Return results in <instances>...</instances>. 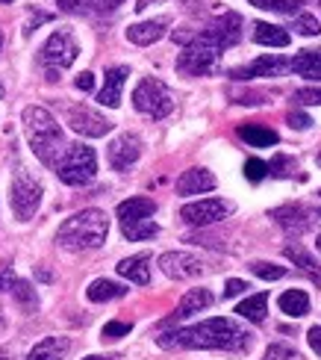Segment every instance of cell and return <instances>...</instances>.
I'll return each mask as SVG.
<instances>
[{
    "instance_id": "1",
    "label": "cell",
    "mask_w": 321,
    "mask_h": 360,
    "mask_svg": "<svg viewBox=\"0 0 321 360\" xmlns=\"http://www.w3.org/2000/svg\"><path fill=\"white\" fill-rule=\"evenodd\" d=\"M162 349H227V352H244L251 349V334L233 319H207L189 328H177L159 337Z\"/></svg>"
},
{
    "instance_id": "2",
    "label": "cell",
    "mask_w": 321,
    "mask_h": 360,
    "mask_svg": "<svg viewBox=\"0 0 321 360\" xmlns=\"http://www.w3.org/2000/svg\"><path fill=\"white\" fill-rule=\"evenodd\" d=\"M21 122H24L30 151H33L44 166H56V160L63 157V151L68 148L65 136H63V127L56 124V118L41 107H27L21 112Z\"/></svg>"
},
{
    "instance_id": "3",
    "label": "cell",
    "mask_w": 321,
    "mask_h": 360,
    "mask_svg": "<svg viewBox=\"0 0 321 360\" xmlns=\"http://www.w3.org/2000/svg\"><path fill=\"white\" fill-rule=\"evenodd\" d=\"M110 233V219L103 210H83L65 219L56 231V243L65 251H89V248H100Z\"/></svg>"
},
{
    "instance_id": "4",
    "label": "cell",
    "mask_w": 321,
    "mask_h": 360,
    "mask_svg": "<svg viewBox=\"0 0 321 360\" xmlns=\"http://www.w3.org/2000/svg\"><path fill=\"white\" fill-rule=\"evenodd\" d=\"M53 169H56V177L63 180V184L86 186L98 174V154H95V148H89L83 142H74L63 151V157L56 160Z\"/></svg>"
},
{
    "instance_id": "5",
    "label": "cell",
    "mask_w": 321,
    "mask_h": 360,
    "mask_svg": "<svg viewBox=\"0 0 321 360\" xmlns=\"http://www.w3.org/2000/svg\"><path fill=\"white\" fill-rule=\"evenodd\" d=\"M133 107L148 118H165L174 112V95L162 80L145 77L133 92Z\"/></svg>"
},
{
    "instance_id": "6",
    "label": "cell",
    "mask_w": 321,
    "mask_h": 360,
    "mask_svg": "<svg viewBox=\"0 0 321 360\" xmlns=\"http://www.w3.org/2000/svg\"><path fill=\"white\" fill-rule=\"evenodd\" d=\"M218 56H221V51L207 44L201 36H192V41L177 56V71L186 74V77H207V74L218 68Z\"/></svg>"
},
{
    "instance_id": "7",
    "label": "cell",
    "mask_w": 321,
    "mask_h": 360,
    "mask_svg": "<svg viewBox=\"0 0 321 360\" xmlns=\"http://www.w3.org/2000/svg\"><path fill=\"white\" fill-rule=\"evenodd\" d=\"M77 56H80V44L74 39V33L71 30H56L41 48V63L48 65V80H56V71L74 65Z\"/></svg>"
},
{
    "instance_id": "8",
    "label": "cell",
    "mask_w": 321,
    "mask_h": 360,
    "mask_svg": "<svg viewBox=\"0 0 321 360\" xmlns=\"http://www.w3.org/2000/svg\"><path fill=\"white\" fill-rule=\"evenodd\" d=\"M9 204H12V213L18 216L21 221L33 219L39 204H41V184L33 174H27L24 169H18L15 177H12V186H9Z\"/></svg>"
},
{
    "instance_id": "9",
    "label": "cell",
    "mask_w": 321,
    "mask_h": 360,
    "mask_svg": "<svg viewBox=\"0 0 321 360\" xmlns=\"http://www.w3.org/2000/svg\"><path fill=\"white\" fill-rule=\"evenodd\" d=\"M230 213H233V204L224 198H204V201H192L180 207V219L192 224V228H207V224H216Z\"/></svg>"
},
{
    "instance_id": "10",
    "label": "cell",
    "mask_w": 321,
    "mask_h": 360,
    "mask_svg": "<svg viewBox=\"0 0 321 360\" xmlns=\"http://www.w3.org/2000/svg\"><path fill=\"white\" fill-rule=\"evenodd\" d=\"M197 36L207 44H212L216 51H227V48H233V44H239V39H242V18L236 12H224L216 21H209Z\"/></svg>"
},
{
    "instance_id": "11",
    "label": "cell",
    "mask_w": 321,
    "mask_h": 360,
    "mask_svg": "<svg viewBox=\"0 0 321 360\" xmlns=\"http://www.w3.org/2000/svg\"><path fill=\"white\" fill-rule=\"evenodd\" d=\"M159 269L174 281H192L209 272V266L197 254H189V251H165L159 257Z\"/></svg>"
},
{
    "instance_id": "12",
    "label": "cell",
    "mask_w": 321,
    "mask_h": 360,
    "mask_svg": "<svg viewBox=\"0 0 321 360\" xmlns=\"http://www.w3.org/2000/svg\"><path fill=\"white\" fill-rule=\"evenodd\" d=\"M68 124H71L74 133L89 136V139H100V136H106V133L112 130L110 118H103L98 110H91V107H83V103L68 107Z\"/></svg>"
},
{
    "instance_id": "13",
    "label": "cell",
    "mask_w": 321,
    "mask_h": 360,
    "mask_svg": "<svg viewBox=\"0 0 321 360\" xmlns=\"http://www.w3.org/2000/svg\"><path fill=\"white\" fill-rule=\"evenodd\" d=\"M283 71H289V59L277 56V53H266L254 59L248 65H239L230 71L233 80H256V77H280Z\"/></svg>"
},
{
    "instance_id": "14",
    "label": "cell",
    "mask_w": 321,
    "mask_h": 360,
    "mask_svg": "<svg viewBox=\"0 0 321 360\" xmlns=\"http://www.w3.org/2000/svg\"><path fill=\"white\" fill-rule=\"evenodd\" d=\"M106 157H110V166L115 172H127L133 162L142 157V139L136 136V133H121V136H115L110 142V151H106Z\"/></svg>"
},
{
    "instance_id": "15",
    "label": "cell",
    "mask_w": 321,
    "mask_h": 360,
    "mask_svg": "<svg viewBox=\"0 0 321 360\" xmlns=\"http://www.w3.org/2000/svg\"><path fill=\"white\" fill-rule=\"evenodd\" d=\"M130 77V68L127 65H115L106 71V77H103V89L98 92V103L100 107H121V92H124V83Z\"/></svg>"
},
{
    "instance_id": "16",
    "label": "cell",
    "mask_w": 321,
    "mask_h": 360,
    "mask_svg": "<svg viewBox=\"0 0 321 360\" xmlns=\"http://www.w3.org/2000/svg\"><path fill=\"white\" fill-rule=\"evenodd\" d=\"M212 302H216V295H212L209 290H189L186 295L180 298V304H177V310L171 313V319H165V325H174V322L189 319V316H195V313L207 310Z\"/></svg>"
},
{
    "instance_id": "17",
    "label": "cell",
    "mask_w": 321,
    "mask_h": 360,
    "mask_svg": "<svg viewBox=\"0 0 321 360\" xmlns=\"http://www.w3.org/2000/svg\"><path fill=\"white\" fill-rule=\"evenodd\" d=\"M118 221H121V228H127V224H136V221H145L157 213V201H150V198H127V201H121L118 204Z\"/></svg>"
},
{
    "instance_id": "18",
    "label": "cell",
    "mask_w": 321,
    "mask_h": 360,
    "mask_svg": "<svg viewBox=\"0 0 321 360\" xmlns=\"http://www.w3.org/2000/svg\"><path fill=\"white\" fill-rule=\"evenodd\" d=\"M216 174L209 169H189L183 172L180 180H177V192L180 195H201V192H212L216 189Z\"/></svg>"
},
{
    "instance_id": "19",
    "label": "cell",
    "mask_w": 321,
    "mask_h": 360,
    "mask_svg": "<svg viewBox=\"0 0 321 360\" xmlns=\"http://www.w3.org/2000/svg\"><path fill=\"white\" fill-rule=\"evenodd\" d=\"M271 219H277V224L289 233H303L310 228V213L301 204H286V207L271 210Z\"/></svg>"
},
{
    "instance_id": "20",
    "label": "cell",
    "mask_w": 321,
    "mask_h": 360,
    "mask_svg": "<svg viewBox=\"0 0 321 360\" xmlns=\"http://www.w3.org/2000/svg\"><path fill=\"white\" fill-rule=\"evenodd\" d=\"M168 18H150V21H142V24H133L127 27V39L133 44H139V48H145V44H154L165 36V30H168Z\"/></svg>"
},
{
    "instance_id": "21",
    "label": "cell",
    "mask_w": 321,
    "mask_h": 360,
    "mask_svg": "<svg viewBox=\"0 0 321 360\" xmlns=\"http://www.w3.org/2000/svg\"><path fill=\"white\" fill-rule=\"evenodd\" d=\"M150 257L148 254H136V257H124L118 266H115V272L121 275V278H127V281H133V283H139V287H145V283L150 281Z\"/></svg>"
},
{
    "instance_id": "22",
    "label": "cell",
    "mask_w": 321,
    "mask_h": 360,
    "mask_svg": "<svg viewBox=\"0 0 321 360\" xmlns=\"http://www.w3.org/2000/svg\"><path fill=\"white\" fill-rule=\"evenodd\" d=\"M71 349V340L65 337H44L41 342H36V349L27 354V360H63Z\"/></svg>"
},
{
    "instance_id": "23",
    "label": "cell",
    "mask_w": 321,
    "mask_h": 360,
    "mask_svg": "<svg viewBox=\"0 0 321 360\" xmlns=\"http://www.w3.org/2000/svg\"><path fill=\"white\" fill-rule=\"evenodd\" d=\"M254 41L256 44H266V48H289V44H292V36H289L283 27H274V24L259 21L254 27Z\"/></svg>"
},
{
    "instance_id": "24",
    "label": "cell",
    "mask_w": 321,
    "mask_h": 360,
    "mask_svg": "<svg viewBox=\"0 0 321 360\" xmlns=\"http://www.w3.org/2000/svg\"><path fill=\"white\" fill-rule=\"evenodd\" d=\"M289 68L307 80H321V51H313V48L301 51L292 63H289Z\"/></svg>"
},
{
    "instance_id": "25",
    "label": "cell",
    "mask_w": 321,
    "mask_h": 360,
    "mask_svg": "<svg viewBox=\"0 0 321 360\" xmlns=\"http://www.w3.org/2000/svg\"><path fill=\"white\" fill-rule=\"evenodd\" d=\"M277 307L292 319H301L310 313V295L303 290H286L280 298H277Z\"/></svg>"
},
{
    "instance_id": "26",
    "label": "cell",
    "mask_w": 321,
    "mask_h": 360,
    "mask_svg": "<svg viewBox=\"0 0 321 360\" xmlns=\"http://www.w3.org/2000/svg\"><path fill=\"white\" fill-rule=\"evenodd\" d=\"M89 302H112V298H121V295H127V287L124 283H118V281H106V278H98V281H91L89 283Z\"/></svg>"
},
{
    "instance_id": "27",
    "label": "cell",
    "mask_w": 321,
    "mask_h": 360,
    "mask_svg": "<svg viewBox=\"0 0 321 360\" xmlns=\"http://www.w3.org/2000/svg\"><path fill=\"white\" fill-rule=\"evenodd\" d=\"M239 139H244L251 148H271V145L280 142L277 133H274L271 127H263V124H242L239 127Z\"/></svg>"
},
{
    "instance_id": "28",
    "label": "cell",
    "mask_w": 321,
    "mask_h": 360,
    "mask_svg": "<svg viewBox=\"0 0 321 360\" xmlns=\"http://www.w3.org/2000/svg\"><path fill=\"white\" fill-rule=\"evenodd\" d=\"M266 307H268V295L266 292H256V295H248L244 302L236 307V313L242 319H248V322H263L266 319Z\"/></svg>"
},
{
    "instance_id": "29",
    "label": "cell",
    "mask_w": 321,
    "mask_h": 360,
    "mask_svg": "<svg viewBox=\"0 0 321 360\" xmlns=\"http://www.w3.org/2000/svg\"><path fill=\"white\" fill-rule=\"evenodd\" d=\"M6 292H12V298L18 302L24 310H36L39 307V295H36V290L30 287L27 281H21V278H15L12 283H9V290Z\"/></svg>"
},
{
    "instance_id": "30",
    "label": "cell",
    "mask_w": 321,
    "mask_h": 360,
    "mask_svg": "<svg viewBox=\"0 0 321 360\" xmlns=\"http://www.w3.org/2000/svg\"><path fill=\"white\" fill-rule=\"evenodd\" d=\"M124 239L130 243H142V239H154L159 233V224L154 219H145V221H136V224H127V228H121Z\"/></svg>"
},
{
    "instance_id": "31",
    "label": "cell",
    "mask_w": 321,
    "mask_h": 360,
    "mask_svg": "<svg viewBox=\"0 0 321 360\" xmlns=\"http://www.w3.org/2000/svg\"><path fill=\"white\" fill-rule=\"evenodd\" d=\"M283 254H286V257H289V260H292L295 266H301V269H307V272H310V275H313V278H315V281L321 283V266H318V263H315V260H313V257H310V254H307V251H303L301 245H286V251H283Z\"/></svg>"
},
{
    "instance_id": "32",
    "label": "cell",
    "mask_w": 321,
    "mask_h": 360,
    "mask_svg": "<svg viewBox=\"0 0 321 360\" xmlns=\"http://www.w3.org/2000/svg\"><path fill=\"white\" fill-rule=\"evenodd\" d=\"M251 272L263 281H280L286 275V266H277V263H268V260H256L251 263Z\"/></svg>"
},
{
    "instance_id": "33",
    "label": "cell",
    "mask_w": 321,
    "mask_h": 360,
    "mask_svg": "<svg viewBox=\"0 0 321 360\" xmlns=\"http://www.w3.org/2000/svg\"><path fill=\"white\" fill-rule=\"evenodd\" d=\"M251 6H256V9H266V12H298V6H301V0H248Z\"/></svg>"
},
{
    "instance_id": "34",
    "label": "cell",
    "mask_w": 321,
    "mask_h": 360,
    "mask_svg": "<svg viewBox=\"0 0 321 360\" xmlns=\"http://www.w3.org/2000/svg\"><path fill=\"white\" fill-rule=\"evenodd\" d=\"M295 103H303V107H318L321 103V86H313V89H298L292 95Z\"/></svg>"
},
{
    "instance_id": "35",
    "label": "cell",
    "mask_w": 321,
    "mask_h": 360,
    "mask_svg": "<svg viewBox=\"0 0 321 360\" xmlns=\"http://www.w3.org/2000/svg\"><path fill=\"white\" fill-rule=\"evenodd\" d=\"M295 30H298L301 36H318L321 33L315 15H298V18H295Z\"/></svg>"
},
{
    "instance_id": "36",
    "label": "cell",
    "mask_w": 321,
    "mask_h": 360,
    "mask_svg": "<svg viewBox=\"0 0 321 360\" xmlns=\"http://www.w3.org/2000/svg\"><path fill=\"white\" fill-rule=\"evenodd\" d=\"M268 174V162H263V160H248L244 162V177L251 180V184H259Z\"/></svg>"
},
{
    "instance_id": "37",
    "label": "cell",
    "mask_w": 321,
    "mask_h": 360,
    "mask_svg": "<svg viewBox=\"0 0 321 360\" xmlns=\"http://www.w3.org/2000/svg\"><path fill=\"white\" fill-rule=\"evenodd\" d=\"M130 331H133L130 322H106L103 325V340H121V337H127Z\"/></svg>"
},
{
    "instance_id": "38",
    "label": "cell",
    "mask_w": 321,
    "mask_h": 360,
    "mask_svg": "<svg viewBox=\"0 0 321 360\" xmlns=\"http://www.w3.org/2000/svg\"><path fill=\"white\" fill-rule=\"evenodd\" d=\"M266 360H303V354L295 352V349H289V346H268Z\"/></svg>"
},
{
    "instance_id": "39",
    "label": "cell",
    "mask_w": 321,
    "mask_h": 360,
    "mask_svg": "<svg viewBox=\"0 0 321 360\" xmlns=\"http://www.w3.org/2000/svg\"><path fill=\"white\" fill-rule=\"evenodd\" d=\"M286 122H289V127H292V130H310L313 127V118L303 115V112H289Z\"/></svg>"
},
{
    "instance_id": "40",
    "label": "cell",
    "mask_w": 321,
    "mask_h": 360,
    "mask_svg": "<svg viewBox=\"0 0 321 360\" xmlns=\"http://www.w3.org/2000/svg\"><path fill=\"white\" fill-rule=\"evenodd\" d=\"M56 6L63 12H68V15H83L89 4H86V0H56Z\"/></svg>"
},
{
    "instance_id": "41",
    "label": "cell",
    "mask_w": 321,
    "mask_h": 360,
    "mask_svg": "<svg viewBox=\"0 0 321 360\" xmlns=\"http://www.w3.org/2000/svg\"><path fill=\"white\" fill-rule=\"evenodd\" d=\"M244 290H248V283L239 281V278H230V281L224 283V298H236V295H242Z\"/></svg>"
},
{
    "instance_id": "42",
    "label": "cell",
    "mask_w": 321,
    "mask_h": 360,
    "mask_svg": "<svg viewBox=\"0 0 321 360\" xmlns=\"http://www.w3.org/2000/svg\"><path fill=\"white\" fill-rule=\"evenodd\" d=\"M74 86H77L80 92H91V89H95V74H91V71L77 74V80H74Z\"/></svg>"
},
{
    "instance_id": "43",
    "label": "cell",
    "mask_w": 321,
    "mask_h": 360,
    "mask_svg": "<svg viewBox=\"0 0 321 360\" xmlns=\"http://www.w3.org/2000/svg\"><path fill=\"white\" fill-rule=\"evenodd\" d=\"M12 281H15V272H12V263H4V266H0V292H6Z\"/></svg>"
},
{
    "instance_id": "44",
    "label": "cell",
    "mask_w": 321,
    "mask_h": 360,
    "mask_svg": "<svg viewBox=\"0 0 321 360\" xmlns=\"http://www.w3.org/2000/svg\"><path fill=\"white\" fill-rule=\"evenodd\" d=\"M307 340H310V346H313V352L321 357V325H313L310 328V334H307Z\"/></svg>"
},
{
    "instance_id": "45",
    "label": "cell",
    "mask_w": 321,
    "mask_h": 360,
    "mask_svg": "<svg viewBox=\"0 0 321 360\" xmlns=\"http://www.w3.org/2000/svg\"><path fill=\"white\" fill-rule=\"evenodd\" d=\"M41 21H51V15H44V12H33V21H27V24H24V36L33 33V30H36Z\"/></svg>"
},
{
    "instance_id": "46",
    "label": "cell",
    "mask_w": 321,
    "mask_h": 360,
    "mask_svg": "<svg viewBox=\"0 0 321 360\" xmlns=\"http://www.w3.org/2000/svg\"><path fill=\"white\" fill-rule=\"evenodd\" d=\"M98 4L103 6V9H115V6H121L124 0H98Z\"/></svg>"
},
{
    "instance_id": "47",
    "label": "cell",
    "mask_w": 321,
    "mask_h": 360,
    "mask_svg": "<svg viewBox=\"0 0 321 360\" xmlns=\"http://www.w3.org/2000/svg\"><path fill=\"white\" fill-rule=\"evenodd\" d=\"M83 360H106V357H100V354H89V357H83Z\"/></svg>"
},
{
    "instance_id": "48",
    "label": "cell",
    "mask_w": 321,
    "mask_h": 360,
    "mask_svg": "<svg viewBox=\"0 0 321 360\" xmlns=\"http://www.w3.org/2000/svg\"><path fill=\"white\" fill-rule=\"evenodd\" d=\"M148 4H150V0H139V6H136V9H139V12H142V9L148 6Z\"/></svg>"
},
{
    "instance_id": "49",
    "label": "cell",
    "mask_w": 321,
    "mask_h": 360,
    "mask_svg": "<svg viewBox=\"0 0 321 360\" xmlns=\"http://www.w3.org/2000/svg\"><path fill=\"white\" fill-rule=\"evenodd\" d=\"M0 98H4V83H0Z\"/></svg>"
},
{
    "instance_id": "50",
    "label": "cell",
    "mask_w": 321,
    "mask_h": 360,
    "mask_svg": "<svg viewBox=\"0 0 321 360\" xmlns=\"http://www.w3.org/2000/svg\"><path fill=\"white\" fill-rule=\"evenodd\" d=\"M318 251H321V233H318Z\"/></svg>"
},
{
    "instance_id": "51",
    "label": "cell",
    "mask_w": 321,
    "mask_h": 360,
    "mask_svg": "<svg viewBox=\"0 0 321 360\" xmlns=\"http://www.w3.org/2000/svg\"><path fill=\"white\" fill-rule=\"evenodd\" d=\"M0 360H9V357H6V354H0Z\"/></svg>"
},
{
    "instance_id": "52",
    "label": "cell",
    "mask_w": 321,
    "mask_h": 360,
    "mask_svg": "<svg viewBox=\"0 0 321 360\" xmlns=\"http://www.w3.org/2000/svg\"><path fill=\"white\" fill-rule=\"evenodd\" d=\"M0 4H12V0H0Z\"/></svg>"
},
{
    "instance_id": "53",
    "label": "cell",
    "mask_w": 321,
    "mask_h": 360,
    "mask_svg": "<svg viewBox=\"0 0 321 360\" xmlns=\"http://www.w3.org/2000/svg\"><path fill=\"white\" fill-rule=\"evenodd\" d=\"M0 44H4V33H0Z\"/></svg>"
}]
</instances>
